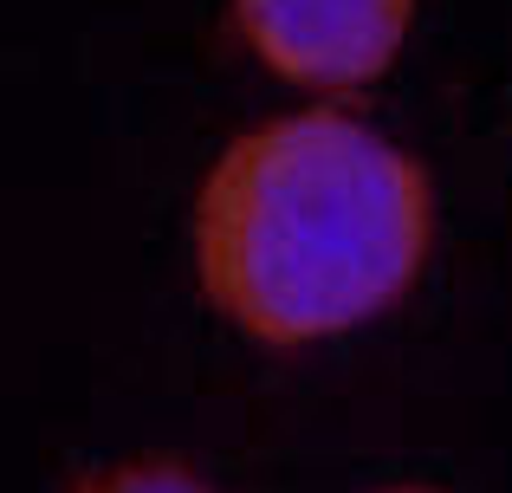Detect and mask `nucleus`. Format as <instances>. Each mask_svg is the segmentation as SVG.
<instances>
[{"mask_svg": "<svg viewBox=\"0 0 512 493\" xmlns=\"http://www.w3.org/2000/svg\"><path fill=\"white\" fill-rule=\"evenodd\" d=\"M208 299L266 344H312L396 305L428 253V182L344 111L260 124L195 208Z\"/></svg>", "mask_w": 512, "mask_h": 493, "instance_id": "obj_1", "label": "nucleus"}, {"mask_svg": "<svg viewBox=\"0 0 512 493\" xmlns=\"http://www.w3.org/2000/svg\"><path fill=\"white\" fill-rule=\"evenodd\" d=\"M415 0H234L240 39L312 91L370 85L396 59Z\"/></svg>", "mask_w": 512, "mask_h": 493, "instance_id": "obj_2", "label": "nucleus"}, {"mask_svg": "<svg viewBox=\"0 0 512 493\" xmlns=\"http://www.w3.org/2000/svg\"><path fill=\"white\" fill-rule=\"evenodd\" d=\"M72 493H214V487H201L182 461H124V468L85 474Z\"/></svg>", "mask_w": 512, "mask_h": 493, "instance_id": "obj_3", "label": "nucleus"}, {"mask_svg": "<svg viewBox=\"0 0 512 493\" xmlns=\"http://www.w3.org/2000/svg\"><path fill=\"white\" fill-rule=\"evenodd\" d=\"M389 493H428V487H389Z\"/></svg>", "mask_w": 512, "mask_h": 493, "instance_id": "obj_4", "label": "nucleus"}]
</instances>
